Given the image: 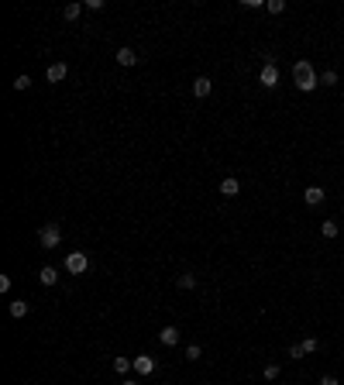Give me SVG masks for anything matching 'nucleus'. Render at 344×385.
I'll return each instance as SVG.
<instances>
[{
    "label": "nucleus",
    "mask_w": 344,
    "mask_h": 385,
    "mask_svg": "<svg viewBox=\"0 0 344 385\" xmlns=\"http://www.w3.org/2000/svg\"><path fill=\"white\" fill-rule=\"evenodd\" d=\"M238 192H241V182H238V179H224V182H220V196H238Z\"/></svg>",
    "instance_id": "obj_11"
},
{
    "label": "nucleus",
    "mask_w": 344,
    "mask_h": 385,
    "mask_svg": "<svg viewBox=\"0 0 344 385\" xmlns=\"http://www.w3.org/2000/svg\"><path fill=\"white\" fill-rule=\"evenodd\" d=\"M117 62H121V66H134V62H138V55H134L128 45H124V48H117Z\"/></svg>",
    "instance_id": "obj_12"
},
{
    "label": "nucleus",
    "mask_w": 344,
    "mask_h": 385,
    "mask_svg": "<svg viewBox=\"0 0 344 385\" xmlns=\"http://www.w3.org/2000/svg\"><path fill=\"white\" fill-rule=\"evenodd\" d=\"M200 354H203V347H200V344H190V347H186V361H196Z\"/></svg>",
    "instance_id": "obj_21"
},
{
    "label": "nucleus",
    "mask_w": 344,
    "mask_h": 385,
    "mask_svg": "<svg viewBox=\"0 0 344 385\" xmlns=\"http://www.w3.org/2000/svg\"><path fill=\"white\" fill-rule=\"evenodd\" d=\"M28 303H24V299H14V303H11V316H14V320H21V316H28Z\"/></svg>",
    "instance_id": "obj_13"
},
{
    "label": "nucleus",
    "mask_w": 344,
    "mask_h": 385,
    "mask_svg": "<svg viewBox=\"0 0 344 385\" xmlns=\"http://www.w3.org/2000/svg\"><path fill=\"white\" fill-rule=\"evenodd\" d=\"M320 234H324V237H337V224H334V220H324V224H320Z\"/></svg>",
    "instance_id": "obj_17"
},
{
    "label": "nucleus",
    "mask_w": 344,
    "mask_h": 385,
    "mask_svg": "<svg viewBox=\"0 0 344 385\" xmlns=\"http://www.w3.org/2000/svg\"><path fill=\"white\" fill-rule=\"evenodd\" d=\"M286 11V0H268V14H282Z\"/></svg>",
    "instance_id": "obj_20"
},
{
    "label": "nucleus",
    "mask_w": 344,
    "mask_h": 385,
    "mask_svg": "<svg viewBox=\"0 0 344 385\" xmlns=\"http://www.w3.org/2000/svg\"><path fill=\"white\" fill-rule=\"evenodd\" d=\"M320 83H324V86H337V73H334V69H327Z\"/></svg>",
    "instance_id": "obj_22"
},
{
    "label": "nucleus",
    "mask_w": 344,
    "mask_h": 385,
    "mask_svg": "<svg viewBox=\"0 0 344 385\" xmlns=\"http://www.w3.org/2000/svg\"><path fill=\"white\" fill-rule=\"evenodd\" d=\"M86 269H90V258H86L83 251H73V254H66V272H73V275H83Z\"/></svg>",
    "instance_id": "obj_3"
},
{
    "label": "nucleus",
    "mask_w": 344,
    "mask_h": 385,
    "mask_svg": "<svg viewBox=\"0 0 344 385\" xmlns=\"http://www.w3.org/2000/svg\"><path fill=\"white\" fill-rule=\"evenodd\" d=\"M210 90H213L210 76H196V79H193V93H196V96H210Z\"/></svg>",
    "instance_id": "obj_8"
},
{
    "label": "nucleus",
    "mask_w": 344,
    "mask_h": 385,
    "mask_svg": "<svg viewBox=\"0 0 344 385\" xmlns=\"http://www.w3.org/2000/svg\"><path fill=\"white\" fill-rule=\"evenodd\" d=\"M158 341H162L165 347H176V344H179V330H176V327H162V330H158Z\"/></svg>",
    "instance_id": "obj_9"
},
{
    "label": "nucleus",
    "mask_w": 344,
    "mask_h": 385,
    "mask_svg": "<svg viewBox=\"0 0 344 385\" xmlns=\"http://www.w3.org/2000/svg\"><path fill=\"white\" fill-rule=\"evenodd\" d=\"M293 83H296V90L310 93L320 79H317V73H313V66H310V62H296V66H293Z\"/></svg>",
    "instance_id": "obj_1"
},
{
    "label": "nucleus",
    "mask_w": 344,
    "mask_h": 385,
    "mask_svg": "<svg viewBox=\"0 0 344 385\" xmlns=\"http://www.w3.org/2000/svg\"><path fill=\"white\" fill-rule=\"evenodd\" d=\"M121 385H138V382H131V378H128V382H121Z\"/></svg>",
    "instance_id": "obj_26"
},
{
    "label": "nucleus",
    "mask_w": 344,
    "mask_h": 385,
    "mask_svg": "<svg viewBox=\"0 0 344 385\" xmlns=\"http://www.w3.org/2000/svg\"><path fill=\"white\" fill-rule=\"evenodd\" d=\"M176 286H179V289H193V286H196V275H190V272H183V275L176 279Z\"/></svg>",
    "instance_id": "obj_16"
},
{
    "label": "nucleus",
    "mask_w": 344,
    "mask_h": 385,
    "mask_svg": "<svg viewBox=\"0 0 344 385\" xmlns=\"http://www.w3.org/2000/svg\"><path fill=\"white\" fill-rule=\"evenodd\" d=\"M303 354H306V351H303V344H293V347H289V358H296V361H300Z\"/></svg>",
    "instance_id": "obj_24"
},
{
    "label": "nucleus",
    "mask_w": 344,
    "mask_h": 385,
    "mask_svg": "<svg viewBox=\"0 0 344 385\" xmlns=\"http://www.w3.org/2000/svg\"><path fill=\"white\" fill-rule=\"evenodd\" d=\"M258 83H262V86H268V90H272V86H279V66H275L272 58H268L265 66H262V73H258Z\"/></svg>",
    "instance_id": "obj_4"
},
{
    "label": "nucleus",
    "mask_w": 344,
    "mask_h": 385,
    "mask_svg": "<svg viewBox=\"0 0 344 385\" xmlns=\"http://www.w3.org/2000/svg\"><path fill=\"white\" fill-rule=\"evenodd\" d=\"M279 371H282L279 365H265V371H262V375H265V382H275V378H279Z\"/></svg>",
    "instance_id": "obj_19"
},
{
    "label": "nucleus",
    "mask_w": 344,
    "mask_h": 385,
    "mask_svg": "<svg viewBox=\"0 0 344 385\" xmlns=\"http://www.w3.org/2000/svg\"><path fill=\"white\" fill-rule=\"evenodd\" d=\"M38 282H41V286H55V282H59V272L52 269V265H45V269L38 272Z\"/></svg>",
    "instance_id": "obj_10"
},
{
    "label": "nucleus",
    "mask_w": 344,
    "mask_h": 385,
    "mask_svg": "<svg viewBox=\"0 0 344 385\" xmlns=\"http://www.w3.org/2000/svg\"><path fill=\"white\" fill-rule=\"evenodd\" d=\"M303 351H306V354H317V351H320V341H317V337H306V341H303Z\"/></svg>",
    "instance_id": "obj_18"
},
{
    "label": "nucleus",
    "mask_w": 344,
    "mask_h": 385,
    "mask_svg": "<svg viewBox=\"0 0 344 385\" xmlns=\"http://www.w3.org/2000/svg\"><path fill=\"white\" fill-rule=\"evenodd\" d=\"M66 73H69V66H66V62H52V66H45V79H48V83H62V79H66Z\"/></svg>",
    "instance_id": "obj_5"
},
{
    "label": "nucleus",
    "mask_w": 344,
    "mask_h": 385,
    "mask_svg": "<svg viewBox=\"0 0 344 385\" xmlns=\"http://www.w3.org/2000/svg\"><path fill=\"white\" fill-rule=\"evenodd\" d=\"M134 368V358H114V371H121V375H128Z\"/></svg>",
    "instance_id": "obj_14"
},
{
    "label": "nucleus",
    "mask_w": 344,
    "mask_h": 385,
    "mask_svg": "<svg viewBox=\"0 0 344 385\" xmlns=\"http://www.w3.org/2000/svg\"><path fill=\"white\" fill-rule=\"evenodd\" d=\"M134 371H138V375H152L155 371V358L152 354H138V358H134Z\"/></svg>",
    "instance_id": "obj_6"
},
{
    "label": "nucleus",
    "mask_w": 344,
    "mask_h": 385,
    "mask_svg": "<svg viewBox=\"0 0 344 385\" xmlns=\"http://www.w3.org/2000/svg\"><path fill=\"white\" fill-rule=\"evenodd\" d=\"M83 14V4H66V11H62V18L66 21H76Z\"/></svg>",
    "instance_id": "obj_15"
},
{
    "label": "nucleus",
    "mask_w": 344,
    "mask_h": 385,
    "mask_svg": "<svg viewBox=\"0 0 344 385\" xmlns=\"http://www.w3.org/2000/svg\"><path fill=\"white\" fill-rule=\"evenodd\" d=\"M341 207H344V200H341Z\"/></svg>",
    "instance_id": "obj_27"
},
{
    "label": "nucleus",
    "mask_w": 344,
    "mask_h": 385,
    "mask_svg": "<svg viewBox=\"0 0 344 385\" xmlns=\"http://www.w3.org/2000/svg\"><path fill=\"white\" fill-rule=\"evenodd\" d=\"M28 86H31V76H18V79H14V90H18V93H21V90H28Z\"/></svg>",
    "instance_id": "obj_23"
},
{
    "label": "nucleus",
    "mask_w": 344,
    "mask_h": 385,
    "mask_svg": "<svg viewBox=\"0 0 344 385\" xmlns=\"http://www.w3.org/2000/svg\"><path fill=\"white\" fill-rule=\"evenodd\" d=\"M320 385H337V378H334V375H324V378H320Z\"/></svg>",
    "instance_id": "obj_25"
},
{
    "label": "nucleus",
    "mask_w": 344,
    "mask_h": 385,
    "mask_svg": "<svg viewBox=\"0 0 344 385\" xmlns=\"http://www.w3.org/2000/svg\"><path fill=\"white\" fill-rule=\"evenodd\" d=\"M324 196H327V192L320 189V186H306V189H303V200L310 203V207H317V203H324Z\"/></svg>",
    "instance_id": "obj_7"
},
{
    "label": "nucleus",
    "mask_w": 344,
    "mask_h": 385,
    "mask_svg": "<svg viewBox=\"0 0 344 385\" xmlns=\"http://www.w3.org/2000/svg\"><path fill=\"white\" fill-rule=\"evenodd\" d=\"M38 241H41V248H55L59 241H62V227L59 224H45L38 231Z\"/></svg>",
    "instance_id": "obj_2"
}]
</instances>
